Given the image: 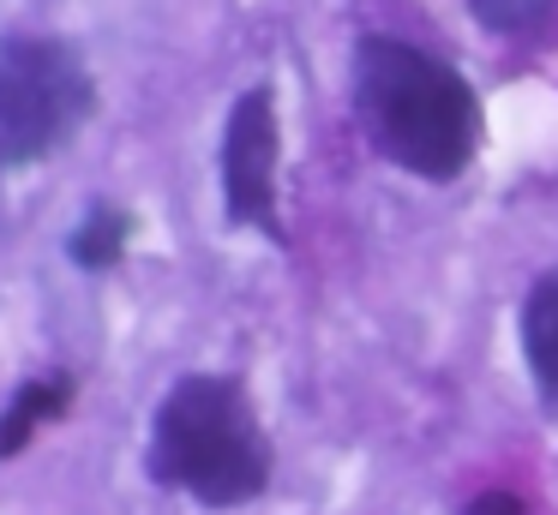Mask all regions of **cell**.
I'll use <instances>...</instances> for the list:
<instances>
[{"label":"cell","instance_id":"1","mask_svg":"<svg viewBox=\"0 0 558 515\" xmlns=\"http://www.w3.org/2000/svg\"><path fill=\"white\" fill-rule=\"evenodd\" d=\"M354 108L373 144L421 180H457L481 144V102L445 60L390 36L354 48Z\"/></svg>","mask_w":558,"mask_h":515},{"label":"cell","instance_id":"9","mask_svg":"<svg viewBox=\"0 0 558 515\" xmlns=\"http://www.w3.org/2000/svg\"><path fill=\"white\" fill-rule=\"evenodd\" d=\"M469 515H529V510H522V498H510V491H486V498L469 503Z\"/></svg>","mask_w":558,"mask_h":515},{"label":"cell","instance_id":"4","mask_svg":"<svg viewBox=\"0 0 558 515\" xmlns=\"http://www.w3.org/2000/svg\"><path fill=\"white\" fill-rule=\"evenodd\" d=\"M277 102L270 90H246L229 114V132H222V198H229V216L241 228H265L277 234Z\"/></svg>","mask_w":558,"mask_h":515},{"label":"cell","instance_id":"6","mask_svg":"<svg viewBox=\"0 0 558 515\" xmlns=\"http://www.w3.org/2000/svg\"><path fill=\"white\" fill-rule=\"evenodd\" d=\"M66 407H73V383H66V378H37V383H25V390L7 402V414H0V462H7V455H19L31 438H37V426L61 419Z\"/></svg>","mask_w":558,"mask_h":515},{"label":"cell","instance_id":"8","mask_svg":"<svg viewBox=\"0 0 558 515\" xmlns=\"http://www.w3.org/2000/svg\"><path fill=\"white\" fill-rule=\"evenodd\" d=\"M558 0H469V12L486 24L493 36H529L553 19Z\"/></svg>","mask_w":558,"mask_h":515},{"label":"cell","instance_id":"7","mask_svg":"<svg viewBox=\"0 0 558 515\" xmlns=\"http://www.w3.org/2000/svg\"><path fill=\"white\" fill-rule=\"evenodd\" d=\"M126 234H133V216L114 210V204H97V210H90L85 222L73 228L66 252H73L78 270H109V263L126 252Z\"/></svg>","mask_w":558,"mask_h":515},{"label":"cell","instance_id":"5","mask_svg":"<svg viewBox=\"0 0 558 515\" xmlns=\"http://www.w3.org/2000/svg\"><path fill=\"white\" fill-rule=\"evenodd\" d=\"M522 354L541 395H558V270H546L522 299Z\"/></svg>","mask_w":558,"mask_h":515},{"label":"cell","instance_id":"3","mask_svg":"<svg viewBox=\"0 0 558 515\" xmlns=\"http://www.w3.org/2000/svg\"><path fill=\"white\" fill-rule=\"evenodd\" d=\"M90 72L54 36L0 42V168L43 162L90 120Z\"/></svg>","mask_w":558,"mask_h":515},{"label":"cell","instance_id":"2","mask_svg":"<svg viewBox=\"0 0 558 515\" xmlns=\"http://www.w3.org/2000/svg\"><path fill=\"white\" fill-rule=\"evenodd\" d=\"M150 479L210 510L258 498L270 486V443L234 378H181L150 419Z\"/></svg>","mask_w":558,"mask_h":515}]
</instances>
